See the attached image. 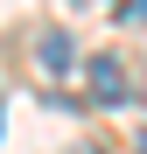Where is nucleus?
<instances>
[{"label":"nucleus","instance_id":"obj_1","mask_svg":"<svg viewBox=\"0 0 147 154\" xmlns=\"http://www.w3.org/2000/svg\"><path fill=\"white\" fill-rule=\"evenodd\" d=\"M84 84H91V98H98V105H126V98H133L126 70H119L112 56H91V63H84Z\"/></svg>","mask_w":147,"mask_h":154},{"label":"nucleus","instance_id":"obj_2","mask_svg":"<svg viewBox=\"0 0 147 154\" xmlns=\"http://www.w3.org/2000/svg\"><path fill=\"white\" fill-rule=\"evenodd\" d=\"M35 56H42V70H49V77H70V63H77V42H70V28H49V35L35 42Z\"/></svg>","mask_w":147,"mask_h":154},{"label":"nucleus","instance_id":"obj_3","mask_svg":"<svg viewBox=\"0 0 147 154\" xmlns=\"http://www.w3.org/2000/svg\"><path fill=\"white\" fill-rule=\"evenodd\" d=\"M140 154H147V133H140Z\"/></svg>","mask_w":147,"mask_h":154},{"label":"nucleus","instance_id":"obj_4","mask_svg":"<svg viewBox=\"0 0 147 154\" xmlns=\"http://www.w3.org/2000/svg\"><path fill=\"white\" fill-rule=\"evenodd\" d=\"M0 119H7V112H0Z\"/></svg>","mask_w":147,"mask_h":154},{"label":"nucleus","instance_id":"obj_5","mask_svg":"<svg viewBox=\"0 0 147 154\" xmlns=\"http://www.w3.org/2000/svg\"><path fill=\"white\" fill-rule=\"evenodd\" d=\"M140 91H147V84H140Z\"/></svg>","mask_w":147,"mask_h":154}]
</instances>
